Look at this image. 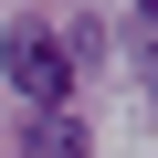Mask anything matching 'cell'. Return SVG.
Wrapping results in <instances>:
<instances>
[{"mask_svg": "<svg viewBox=\"0 0 158 158\" xmlns=\"http://www.w3.org/2000/svg\"><path fill=\"white\" fill-rule=\"evenodd\" d=\"M137 11H148V21H158V0H137Z\"/></svg>", "mask_w": 158, "mask_h": 158, "instance_id": "3", "label": "cell"}, {"mask_svg": "<svg viewBox=\"0 0 158 158\" xmlns=\"http://www.w3.org/2000/svg\"><path fill=\"white\" fill-rule=\"evenodd\" d=\"M0 63H11V85L32 95V116L74 106V63H63V42H53L42 21H11V42H0Z\"/></svg>", "mask_w": 158, "mask_h": 158, "instance_id": "1", "label": "cell"}, {"mask_svg": "<svg viewBox=\"0 0 158 158\" xmlns=\"http://www.w3.org/2000/svg\"><path fill=\"white\" fill-rule=\"evenodd\" d=\"M32 158H85V116H74V106L32 116Z\"/></svg>", "mask_w": 158, "mask_h": 158, "instance_id": "2", "label": "cell"}]
</instances>
